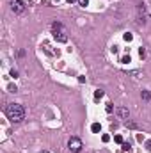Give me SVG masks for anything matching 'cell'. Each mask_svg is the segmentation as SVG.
Masks as SVG:
<instances>
[{"label":"cell","instance_id":"cell-12","mask_svg":"<svg viewBox=\"0 0 151 153\" xmlns=\"http://www.w3.org/2000/svg\"><path fill=\"white\" fill-rule=\"evenodd\" d=\"M123 39H124V41H126V43H130V41H132V39H133V36H132V34H130V32H126V34H124V36H123Z\"/></svg>","mask_w":151,"mask_h":153},{"label":"cell","instance_id":"cell-1","mask_svg":"<svg viewBox=\"0 0 151 153\" xmlns=\"http://www.w3.org/2000/svg\"><path fill=\"white\" fill-rule=\"evenodd\" d=\"M5 114L7 117L13 121V123H20L25 119V109L20 105V103H9L5 107Z\"/></svg>","mask_w":151,"mask_h":153},{"label":"cell","instance_id":"cell-13","mask_svg":"<svg viewBox=\"0 0 151 153\" xmlns=\"http://www.w3.org/2000/svg\"><path fill=\"white\" fill-rule=\"evenodd\" d=\"M139 55H141V59H144V57H146V48L141 46V48H139Z\"/></svg>","mask_w":151,"mask_h":153},{"label":"cell","instance_id":"cell-15","mask_svg":"<svg viewBox=\"0 0 151 153\" xmlns=\"http://www.w3.org/2000/svg\"><path fill=\"white\" fill-rule=\"evenodd\" d=\"M114 141H115L117 144H123V137H121V135H114Z\"/></svg>","mask_w":151,"mask_h":153},{"label":"cell","instance_id":"cell-17","mask_svg":"<svg viewBox=\"0 0 151 153\" xmlns=\"http://www.w3.org/2000/svg\"><path fill=\"white\" fill-rule=\"evenodd\" d=\"M76 2H78V4H80V5H82V7H85V5H87V4H89V0H76Z\"/></svg>","mask_w":151,"mask_h":153},{"label":"cell","instance_id":"cell-11","mask_svg":"<svg viewBox=\"0 0 151 153\" xmlns=\"http://www.w3.org/2000/svg\"><path fill=\"white\" fill-rule=\"evenodd\" d=\"M100 98H103V91H101V89H98V91L94 93V100H100Z\"/></svg>","mask_w":151,"mask_h":153},{"label":"cell","instance_id":"cell-3","mask_svg":"<svg viewBox=\"0 0 151 153\" xmlns=\"http://www.w3.org/2000/svg\"><path fill=\"white\" fill-rule=\"evenodd\" d=\"M68 148H69L71 153H78L84 146H82V141H80L78 137H71V139L68 141Z\"/></svg>","mask_w":151,"mask_h":153},{"label":"cell","instance_id":"cell-18","mask_svg":"<svg viewBox=\"0 0 151 153\" xmlns=\"http://www.w3.org/2000/svg\"><path fill=\"white\" fill-rule=\"evenodd\" d=\"M112 103H107V107H105V111H107V112H112Z\"/></svg>","mask_w":151,"mask_h":153},{"label":"cell","instance_id":"cell-24","mask_svg":"<svg viewBox=\"0 0 151 153\" xmlns=\"http://www.w3.org/2000/svg\"><path fill=\"white\" fill-rule=\"evenodd\" d=\"M68 2H69V4H71V2H75V0H68Z\"/></svg>","mask_w":151,"mask_h":153},{"label":"cell","instance_id":"cell-16","mask_svg":"<svg viewBox=\"0 0 151 153\" xmlns=\"http://www.w3.org/2000/svg\"><path fill=\"white\" fill-rule=\"evenodd\" d=\"M101 141H103V143H109V141H110V135L103 134V135H101Z\"/></svg>","mask_w":151,"mask_h":153},{"label":"cell","instance_id":"cell-10","mask_svg":"<svg viewBox=\"0 0 151 153\" xmlns=\"http://www.w3.org/2000/svg\"><path fill=\"white\" fill-rule=\"evenodd\" d=\"M121 62H123V64H128V62H132V57H130V55H123V57H121Z\"/></svg>","mask_w":151,"mask_h":153},{"label":"cell","instance_id":"cell-23","mask_svg":"<svg viewBox=\"0 0 151 153\" xmlns=\"http://www.w3.org/2000/svg\"><path fill=\"white\" fill-rule=\"evenodd\" d=\"M146 148H148V150L151 151V141H148V143H146Z\"/></svg>","mask_w":151,"mask_h":153},{"label":"cell","instance_id":"cell-8","mask_svg":"<svg viewBox=\"0 0 151 153\" xmlns=\"http://www.w3.org/2000/svg\"><path fill=\"white\" fill-rule=\"evenodd\" d=\"M123 151L124 153H132V144H130V143H123Z\"/></svg>","mask_w":151,"mask_h":153},{"label":"cell","instance_id":"cell-14","mask_svg":"<svg viewBox=\"0 0 151 153\" xmlns=\"http://www.w3.org/2000/svg\"><path fill=\"white\" fill-rule=\"evenodd\" d=\"M7 91H9V93H16V91H18V87H16L14 84H11V85L7 87Z\"/></svg>","mask_w":151,"mask_h":153},{"label":"cell","instance_id":"cell-19","mask_svg":"<svg viewBox=\"0 0 151 153\" xmlns=\"http://www.w3.org/2000/svg\"><path fill=\"white\" fill-rule=\"evenodd\" d=\"M9 75L13 76V78H16V76H18V71H16V70H11V73H9Z\"/></svg>","mask_w":151,"mask_h":153},{"label":"cell","instance_id":"cell-21","mask_svg":"<svg viewBox=\"0 0 151 153\" xmlns=\"http://www.w3.org/2000/svg\"><path fill=\"white\" fill-rule=\"evenodd\" d=\"M137 141H139V143H142V141H144V135H142V134H139V135H137Z\"/></svg>","mask_w":151,"mask_h":153},{"label":"cell","instance_id":"cell-22","mask_svg":"<svg viewBox=\"0 0 151 153\" xmlns=\"http://www.w3.org/2000/svg\"><path fill=\"white\" fill-rule=\"evenodd\" d=\"M119 52V46H112V53H117Z\"/></svg>","mask_w":151,"mask_h":153},{"label":"cell","instance_id":"cell-5","mask_svg":"<svg viewBox=\"0 0 151 153\" xmlns=\"http://www.w3.org/2000/svg\"><path fill=\"white\" fill-rule=\"evenodd\" d=\"M117 114H119L121 119H128L130 112H128V109H126V107H119V109H117Z\"/></svg>","mask_w":151,"mask_h":153},{"label":"cell","instance_id":"cell-4","mask_svg":"<svg viewBox=\"0 0 151 153\" xmlns=\"http://www.w3.org/2000/svg\"><path fill=\"white\" fill-rule=\"evenodd\" d=\"M11 9H13V13L21 14V13L25 11V4H23V0H11Z\"/></svg>","mask_w":151,"mask_h":153},{"label":"cell","instance_id":"cell-9","mask_svg":"<svg viewBox=\"0 0 151 153\" xmlns=\"http://www.w3.org/2000/svg\"><path fill=\"white\" fill-rule=\"evenodd\" d=\"M141 96H142V100H146V102H149V100H151V93H149V91H142Z\"/></svg>","mask_w":151,"mask_h":153},{"label":"cell","instance_id":"cell-7","mask_svg":"<svg viewBox=\"0 0 151 153\" xmlns=\"http://www.w3.org/2000/svg\"><path fill=\"white\" fill-rule=\"evenodd\" d=\"M124 126H126V128H132V130H137V128H139V126H137V123H133V121H128V119L124 121Z\"/></svg>","mask_w":151,"mask_h":153},{"label":"cell","instance_id":"cell-6","mask_svg":"<svg viewBox=\"0 0 151 153\" xmlns=\"http://www.w3.org/2000/svg\"><path fill=\"white\" fill-rule=\"evenodd\" d=\"M91 132H92V134H100V132H101V125H100V123H92V125H91Z\"/></svg>","mask_w":151,"mask_h":153},{"label":"cell","instance_id":"cell-2","mask_svg":"<svg viewBox=\"0 0 151 153\" xmlns=\"http://www.w3.org/2000/svg\"><path fill=\"white\" fill-rule=\"evenodd\" d=\"M52 30H53V39H55L57 43H66V41H68V34H66L62 23L53 21V23H52Z\"/></svg>","mask_w":151,"mask_h":153},{"label":"cell","instance_id":"cell-20","mask_svg":"<svg viewBox=\"0 0 151 153\" xmlns=\"http://www.w3.org/2000/svg\"><path fill=\"white\" fill-rule=\"evenodd\" d=\"M132 75L135 76V78H139V76H142V73L141 71H132Z\"/></svg>","mask_w":151,"mask_h":153}]
</instances>
